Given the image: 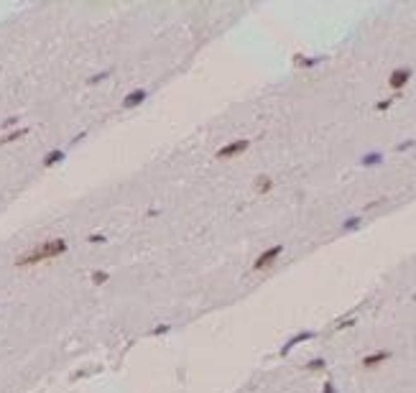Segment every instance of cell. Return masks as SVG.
I'll list each match as a JSON object with an SVG mask.
<instances>
[{
    "mask_svg": "<svg viewBox=\"0 0 416 393\" xmlns=\"http://www.w3.org/2000/svg\"><path fill=\"white\" fill-rule=\"evenodd\" d=\"M69 251V243L64 238H51V240H41L39 245H33L31 251L21 253L15 258V268H31V265H39V263H46V261H54L59 256H64Z\"/></svg>",
    "mask_w": 416,
    "mask_h": 393,
    "instance_id": "obj_1",
    "label": "cell"
},
{
    "mask_svg": "<svg viewBox=\"0 0 416 393\" xmlns=\"http://www.w3.org/2000/svg\"><path fill=\"white\" fill-rule=\"evenodd\" d=\"M248 148H250V140H248V138H238V140H230V143H225L222 148H217V151H214V158H217V161H230V158H235V156H243Z\"/></svg>",
    "mask_w": 416,
    "mask_h": 393,
    "instance_id": "obj_2",
    "label": "cell"
},
{
    "mask_svg": "<svg viewBox=\"0 0 416 393\" xmlns=\"http://www.w3.org/2000/svg\"><path fill=\"white\" fill-rule=\"evenodd\" d=\"M281 253H283V245H281V243L271 245V248H266V251H263V253H261V256L253 261V271H256V273H258V271H268V268H271V265H274L278 258H281Z\"/></svg>",
    "mask_w": 416,
    "mask_h": 393,
    "instance_id": "obj_3",
    "label": "cell"
},
{
    "mask_svg": "<svg viewBox=\"0 0 416 393\" xmlns=\"http://www.w3.org/2000/svg\"><path fill=\"white\" fill-rule=\"evenodd\" d=\"M411 66H396L391 74H388V87L396 92V95H401V90L411 82Z\"/></svg>",
    "mask_w": 416,
    "mask_h": 393,
    "instance_id": "obj_4",
    "label": "cell"
},
{
    "mask_svg": "<svg viewBox=\"0 0 416 393\" xmlns=\"http://www.w3.org/2000/svg\"><path fill=\"white\" fill-rule=\"evenodd\" d=\"M146 97H148V90L138 87V90H133V92H128V95H125V100H123V108H125V110H131V108H138V105H143V102H146Z\"/></svg>",
    "mask_w": 416,
    "mask_h": 393,
    "instance_id": "obj_5",
    "label": "cell"
},
{
    "mask_svg": "<svg viewBox=\"0 0 416 393\" xmlns=\"http://www.w3.org/2000/svg\"><path fill=\"white\" fill-rule=\"evenodd\" d=\"M391 358V352L388 350H378V352H373V355H368V358H363V368H378L381 363H386Z\"/></svg>",
    "mask_w": 416,
    "mask_h": 393,
    "instance_id": "obj_6",
    "label": "cell"
},
{
    "mask_svg": "<svg viewBox=\"0 0 416 393\" xmlns=\"http://www.w3.org/2000/svg\"><path fill=\"white\" fill-rule=\"evenodd\" d=\"M64 158H67V153H64L62 148H54V151H49V153L44 156V166H46V169H51V166L62 164Z\"/></svg>",
    "mask_w": 416,
    "mask_h": 393,
    "instance_id": "obj_7",
    "label": "cell"
},
{
    "mask_svg": "<svg viewBox=\"0 0 416 393\" xmlns=\"http://www.w3.org/2000/svg\"><path fill=\"white\" fill-rule=\"evenodd\" d=\"M253 189H256V194H268V192L274 189V179H271V176H266V174H261V176L256 179Z\"/></svg>",
    "mask_w": 416,
    "mask_h": 393,
    "instance_id": "obj_8",
    "label": "cell"
},
{
    "mask_svg": "<svg viewBox=\"0 0 416 393\" xmlns=\"http://www.w3.org/2000/svg\"><path fill=\"white\" fill-rule=\"evenodd\" d=\"M383 161V153H378V151H373V153H365L363 158H360V164L363 166H378Z\"/></svg>",
    "mask_w": 416,
    "mask_h": 393,
    "instance_id": "obj_9",
    "label": "cell"
},
{
    "mask_svg": "<svg viewBox=\"0 0 416 393\" xmlns=\"http://www.w3.org/2000/svg\"><path fill=\"white\" fill-rule=\"evenodd\" d=\"M23 135H28V128H15L13 133H5V135L0 138V143H13V140H18V138H23Z\"/></svg>",
    "mask_w": 416,
    "mask_h": 393,
    "instance_id": "obj_10",
    "label": "cell"
},
{
    "mask_svg": "<svg viewBox=\"0 0 416 393\" xmlns=\"http://www.w3.org/2000/svg\"><path fill=\"white\" fill-rule=\"evenodd\" d=\"M113 74V69H105V72H97V74H92L89 79H87V84H100V82H105L107 77Z\"/></svg>",
    "mask_w": 416,
    "mask_h": 393,
    "instance_id": "obj_11",
    "label": "cell"
},
{
    "mask_svg": "<svg viewBox=\"0 0 416 393\" xmlns=\"http://www.w3.org/2000/svg\"><path fill=\"white\" fill-rule=\"evenodd\" d=\"M107 281H110V273H107V271H92V283L102 286V283H107Z\"/></svg>",
    "mask_w": 416,
    "mask_h": 393,
    "instance_id": "obj_12",
    "label": "cell"
},
{
    "mask_svg": "<svg viewBox=\"0 0 416 393\" xmlns=\"http://www.w3.org/2000/svg\"><path fill=\"white\" fill-rule=\"evenodd\" d=\"M357 227H360V217H347L345 225H342V230H345V233H350V230H357Z\"/></svg>",
    "mask_w": 416,
    "mask_h": 393,
    "instance_id": "obj_13",
    "label": "cell"
},
{
    "mask_svg": "<svg viewBox=\"0 0 416 393\" xmlns=\"http://www.w3.org/2000/svg\"><path fill=\"white\" fill-rule=\"evenodd\" d=\"M18 120H21L18 115H13V118H8V120H3V131H8V128H15V126H18Z\"/></svg>",
    "mask_w": 416,
    "mask_h": 393,
    "instance_id": "obj_14",
    "label": "cell"
},
{
    "mask_svg": "<svg viewBox=\"0 0 416 393\" xmlns=\"http://www.w3.org/2000/svg\"><path fill=\"white\" fill-rule=\"evenodd\" d=\"M87 240H89V243H97V245H100V243H105V235H89Z\"/></svg>",
    "mask_w": 416,
    "mask_h": 393,
    "instance_id": "obj_15",
    "label": "cell"
},
{
    "mask_svg": "<svg viewBox=\"0 0 416 393\" xmlns=\"http://www.w3.org/2000/svg\"><path fill=\"white\" fill-rule=\"evenodd\" d=\"M169 329H171V325H161V327H158V329H153L151 334H166Z\"/></svg>",
    "mask_w": 416,
    "mask_h": 393,
    "instance_id": "obj_16",
    "label": "cell"
}]
</instances>
